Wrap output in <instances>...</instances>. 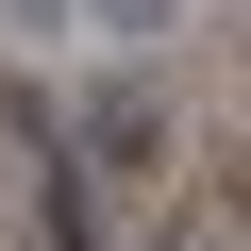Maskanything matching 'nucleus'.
I'll use <instances>...</instances> for the list:
<instances>
[{
    "label": "nucleus",
    "instance_id": "7ed1b4c3",
    "mask_svg": "<svg viewBox=\"0 0 251 251\" xmlns=\"http://www.w3.org/2000/svg\"><path fill=\"white\" fill-rule=\"evenodd\" d=\"M0 34H84V0H0Z\"/></svg>",
    "mask_w": 251,
    "mask_h": 251
},
{
    "label": "nucleus",
    "instance_id": "f03ea898",
    "mask_svg": "<svg viewBox=\"0 0 251 251\" xmlns=\"http://www.w3.org/2000/svg\"><path fill=\"white\" fill-rule=\"evenodd\" d=\"M168 17H184V0H84V34H100V50H151Z\"/></svg>",
    "mask_w": 251,
    "mask_h": 251
},
{
    "label": "nucleus",
    "instance_id": "f257e3e1",
    "mask_svg": "<svg viewBox=\"0 0 251 251\" xmlns=\"http://www.w3.org/2000/svg\"><path fill=\"white\" fill-rule=\"evenodd\" d=\"M151 151H168V117H151L134 84H117V100H100V168H151Z\"/></svg>",
    "mask_w": 251,
    "mask_h": 251
}]
</instances>
